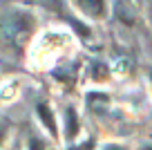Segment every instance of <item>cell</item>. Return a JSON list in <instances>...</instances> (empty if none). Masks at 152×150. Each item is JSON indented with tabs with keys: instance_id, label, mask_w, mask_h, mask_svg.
Listing matches in <instances>:
<instances>
[{
	"instance_id": "obj_1",
	"label": "cell",
	"mask_w": 152,
	"mask_h": 150,
	"mask_svg": "<svg viewBox=\"0 0 152 150\" xmlns=\"http://www.w3.org/2000/svg\"><path fill=\"white\" fill-rule=\"evenodd\" d=\"M31 27L29 16H7L0 23V36L11 45H20L25 40V34Z\"/></svg>"
},
{
	"instance_id": "obj_2",
	"label": "cell",
	"mask_w": 152,
	"mask_h": 150,
	"mask_svg": "<svg viewBox=\"0 0 152 150\" xmlns=\"http://www.w3.org/2000/svg\"><path fill=\"white\" fill-rule=\"evenodd\" d=\"M38 117H40V121L45 123V128L49 130V135H52V137H56V135H58V130H56V121H54V114H52V110H49V105H47V103H40V105H38Z\"/></svg>"
},
{
	"instance_id": "obj_3",
	"label": "cell",
	"mask_w": 152,
	"mask_h": 150,
	"mask_svg": "<svg viewBox=\"0 0 152 150\" xmlns=\"http://www.w3.org/2000/svg\"><path fill=\"white\" fill-rule=\"evenodd\" d=\"M65 123H67V128H65V137L67 139H74L76 135H78V121H76V114H74V110H65Z\"/></svg>"
},
{
	"instance_id": "obj_4",
	"label": "cell",
	"mask_w": 152,
	"mask_h": 150,
	"mask_svg": "<svg viewBox=\"0 0 152 150\" xmlns=\"http://www.w3.org/2000/svg\"><path fill=\"white\" fill-rule=\"evenodd\" d=\"M116 14H119V18L123 20V23H128V25H134V20H137V14H134V9H132V5H116Z\"/></svg>"
},
{
	"instance_id": "obj_5",
	"label": "cell",
	"mask_w": 152,
	"mask_h": 150,
	"mask_svg": "<svg viewBox=\"0 0 152 150\" xmlns=\"http://www.w3.org/2000/svg\"><path fill=\"white\" fill-rule=\"evenodd\" d=\"M76 7H81L83 11H87V14L92 16H101L103 14V2H87V0H81V2H76Z\"/></svg>"
},
{
	"instance_id": "obj_6",
	"label": "cell",
	"mask_w": 152,
	"mask_h": 150,
	"mask_svg": "<svg viewBox=\"0 0 152 150\" xmlns=\"http://www.w3.org/2000/svg\"><path fill=\"white\" fill-rule=\"evenodd\" d=\"M29 150H45V143H43V141H36V139H34L31 143H29Z\"/></svg>"
},
{
	"instance_id": "obj_7",
	"label": "cell",
	"mask_w": 152,
	"mask_h": 150,
	"mask_svg": "<svg viewBox=\"0 0 152 150\" xmlns=\"http://www.w3.org/2000/svg\"><path fill=\"white\" fill-rule=\"evenodd\" d=\"M105 150H125V148H121V146H107Z\"/></svg>"
},
{
	"instance_id": "obj_8",
	"label": "cell",
	"mask_w": 152,
	"mask_h": 150,
	"mask_svg": "<svg viewBox=\"0 0 152 150\" xmlns=\"http://www.w3.org/2000/svg\"><path fill=\"white\" fill-rule=\"evenodd\" d=\"M90 148H92V141H87V143H83V148H81V150H90Z\"/></svg>"
},
{
	"instance_id": "obj_9",
	"label": "cell",
	"mask_w": 152,
	"mask_h": 150,
	"mask_svg": "<svg viewBox=\"0 0 152 150\" xmlns=\"http://www.w3.org/2000/svg\"><path fill=\"white\" fill-rule=\"evenodd\" d=\"M2 137H5V132H2V128H0V141H2Z\"/></svg>"
}]
</instances>
